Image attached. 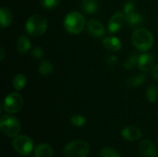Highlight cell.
Returning a JSON list of instances; mask_svg holds the SVG:
<instances>
[{
	"label": "cell",
	"mask_w": 158,
	"mask_h": 157,
	"mask_svg": "<svg viewBox=\"0 0 158 157\" xmlns=\"http://www.w3.org/2000/svg\"><path fill=\"white\" fill-rule=\"evenodd\" d=\"M157 142H158V139H157Z\"/></svg>",
	"instance_id": "obj_34"
},
{
	"label": "cell",
	"mask_w": 158,
	"mask_h": 157,
	"mask_svg": "<svg viewBox=\"0 0 158 157\" xmlns=\"http://www.w3.org/2000/svg\"><path fill=\"white\" fill-rule=\"evenodd\" d=\"M53 70L54 66L48 61H43L38 68V72L42 76H48L53 72Z\"/></svg>",
	"instance_id": "obj_22"
},
{
	"label": "cell",
	"mask_w": 158,
	"mask_h": 157,
	"mask_svg": "<svg viewBox=\"0 0 158 157\" xmlns=\"http://www.w3.org/2000/svg\"><path fill=\"white\" fill-rule=\"evenodd\" d=\"M147 77L145 74H136L134 76L130 77L127 81H126V85L129 88H136V87H140L142 85L144 84V82L146 81Z\"/></svg>",
	"instance_id": "obj_17"
},
{
	"label": "cell",
	"mask_w": 158,
	"mask_h": 157,
	"mask_svg": "<svg viewBox=\"0 0 158 157\" xmlns=\"http://www.w3.org/2000/svg\"><path fill=\"white\" fill-rule=\"evenodd\" d=\"M118 62V58L117 56L110 55V56H108V57L106 58V64H107L109 67L115 66Z\"/></svg>",
	"instance_id": "obj_29"
},
{
	"label": "cell",
	"mask_w": 158,
	"mask_h": 157,
	"mask_svg": "<svg viewBox=\"0 0 158 157\" xmlns=\"http://www.w3.org/2000/svg\"><path fill=\"white\" fill-rule=\"evenodd\" d=\"M152 75H153V78L156 79V81H158V64L156 65L152 70Z\"/></svg>",
	"instance_id": "obj_30"
},
{
	"label": "cell",
	"mask_w": 158,
	"mask_h": 157,
	"mask_svg": "<svg viewBox=\"0 0 158 157\" xmlns=\"http://www.w3.org/2000/svg\"><path fill=\"white\" fill-rule=\"evenodd\" d=\"M26 83H27L26 77L21 73L15 75L12 80V85H13L14 89L18 92L22 91L24 89V87L26 86Z\"/></svg>",
	"instance_id": "obj_20"
},
{
	"label": "cell",
	"mask_w": 158,
	"mask_h": 157,
	"mask_svg": "<svg viewBox=\"0 0 158 157\" xmlns=\"http://www.w3.org/2000/svg\"><path fill=\"white\" fill-rule=\"evenodd\" d=\"M126 22V15L124 12H116L108 21V31L111 33L118 31Z\"/></svg>",
	"instance_id": "obj_8"
},
{
	"label": "cell",
	"mask_w": 158,
	"mask_h": 157,
	"mask_svg": "<svg viewBox=\"0 0 158 157\" xmlns=\"http://www.w3.org/2000/svg\"><path fill=\"white\" fill-rule=\"evenodd\" d=\"M154 63H155V59L151 54L143 53V54L139 55V56H138L137 66H138L139 69L142 70L143 72H149V71L153 70V68L155 67Z\"/></svg>",
	"instance_id": "obj_10"
},
{
	"label": "cell",
	"mask_w": 158,
	"mask_h": 157,
	"mask_svg": "<svg viewBox=\"0 0 158 157\" xmlns=\"http://www.w3.org/2000/svg\"><path fill=\"white\" fill-rule=\"evenodd\" d=\"M131 42L136 49H138L139 51L146 52L153 47L155 39L150 31L144 28H139L133 31Z\"/></svg>",
	"instance_id": "obj_1"
},
{
	"label": "cell",
	"mask_w": 158,
	"mask_h": 157,
	"mask_svg": "<svg viewBox=\"0 0 158 157\" xmlns=\"http://www.w3.org/2000/svg\"><path fill=\"white\" fill-rule=\"evenodd\" d=\"M32 56L36 58V59H42L44 57V51L41 47L39 46H36L32 49V52H31Z\"/></svg>",
	"instance_id": "obj_28"
},
{
	"label": "cell",
	"mask_w": 158,
	"mask_h": 157,
	"mask_svg": "<svg viewBox=\"0 0 158 157\" xmlns=\"http://www.w3.org/2000/svg\"><path fill=\"white\" fill-rule=\"evenodd\" d=\"M60 3V0H41V5L44 9L51 10L56 8Z\"/></svg>",
	"instance_id": "obj_26"
},
{
	"label": "cell",
	"mask_w": 158,
	"mask_h": 157,
	"mask_svg": "<svg viewBox=\"0 0 158 157\" xmlns=\"http://www.w3.org/2000/svg\"><path fill=\"white\" fill-rule=\"evenodd\" d=\"M5 56H6V54H5L4 47H3V46H1V47H0V61H3V60H4Z\"/></svg>",
	"instance_id": "obj_31"
},
{
	"label": "cell",
	"mask_w": 158,
	"mask_h": 157,
	"mask_svg": "<svg viewBox=\"0 0 158 157\" xmlns=\"http://www.w3.org/2000/svg\"><path fill=\"white\" fill-rule=\"evenodd\" d=\"M121 136L124 140L132 142V141L139 140L143 136V132L140 129L136 127L128 126V127H125L121 130Z\"/></svg>",
	"instance_id": "obj_12"
},
{
	"label": "cell",
	"mask_w": 158,
	"mask_h": 157,
	"mask_svg": "<svg viewBox=\"0 0 158 157\" xmlns=\"http://www.w3.org/2000/svg\"><path fill=\"white\" fill-rule=\"evenodd\" d=\"M145 96L150 103H156L158 100V87L156 84H150L146 88Z\"/></svg>",
	"instance_id": "obj_21"
},
{
	"label": "cell",
	"mask_w": 158,
	"mask_h": 157,
	"mask_svg": "<svg viewBox=\"0 0 158 157\" xmlns=\"http://www.w3.org/2000/svg\"><path fill=\"white\" fill-rule=\"evenodd\" d=\"M135 11V4L132 1H128L123 5V12L125 15L131 14Z\"/></svg>",
	"instance_id": "obj_27"
},
{
	"label": "cell",
	"mask_w": 158,
	"mask_h": 157,
	"mask_svg": "<svg viewBox=\"0 0 158 157\" xmlns=\"http://www.w3.org/2000/svg\"><path fill=\"white\" fill-rule=\"evenodd\" d=\"M157 118H158V111H157Z\"/></svg>",
	"instance_id": "obj_32"
},
{
	"label": "cell",
	"mask_w": 158,
	"mask_h": 157,
	"mask_svg": "<svg viewBox=\"0 0 158 157\" xmlns=\"http://www.w3.org/2000/svg\"><path fill=\"white\" fill-rule=\"evenodd\" d=\"M102 43H103L105 48L110 52H118L122 48L121 41L115 36L106 37L103 40Z\"/></svg>",
	"instance_id": "obj_13"
},
{
	"label": "cell",
	"mask_w": 158,
	"mask_h": 157,
	"mask_svg": "<svg viewBox=\"0 0 158 157\" xmlns=\"http://www.w3.org/2000/svg\"><path fill=\"white\" fill-rule=\"evenodd\" d=\"M63 24L66 31L71 34H79L86 27L84 17L77 11H72L67 14L64 19Z\"/></svg>",
	"instance_id": "obj_2"
},
{
	"label": "cell",
	"mask_w": 158,
	"mask_h": 157,
	"mask_svg": "<svg viewBox=\"0 0 158 157\" xmlns=\"http://www.w3.org/2000/svg\"><path fill=\"white\" fill-rule=\"evenodd\" d=\"M53 148L48 143H40L34 150V157H53Z\"/></svg>",
	"instance_id": "obj_15"
},
{
	"label": "cell",
	"mask_w": 158,
	"mask_h": 157,
	"mask_svg": "<svg viewBox=\"0 0 158 157\" xmlns=\"http://www.w3.org/2000/svg\"><path fill=\"white\" fill-rule=\"evenodd\" d=\"M139 151L143 157H158V151L149 140H143L139 145Z\"/></svg>",
	"instance_id": "obj_11"
},
{
	"label": "cell",
	"mask_w": 158,
	"mask_h": 157,
	"mask_svg": "<svg viewBox=\"0 0 158 157\" xmlns=\"http://www.w3.org/2000/svg\"><path fill=\"white\" fill-rule=\"evenodd\" d=\"M81 6L87 14H95L99 9V4L97 0H82Z\"/></svg>",
	"instance_id": "obj_18"
},
{
	"label": "cell",
	"mask_w": 158,
	"mask_h": 157,
	"mask_svg": "<svg viewBox=\"0 0 158 157\" xmlns=\"http://www.w3.org/2000/svg\"><path fill=\"white\" fill-rule=\"evenodd\" d=\"M86 30L92 36L95 38H101L105 34V27L103 23L94 19L88 20L86 23Z\"/></svg>",
	"instance_id": "obj_9"
},
{
	"label": "cell",
	"mask_w": 158,
	"mask_h": 157,
	"mask_svg": "<svg viewBox=\"0 0 158 157\" xmlns=\"http://www.w3.org/2000/svg\"><path fill=\"white\" fill-rule=\"evenodd\" d=\"M157 30H158V22H157Z\"/></svg>",
	"instance_id": "obj_33"
},
{
	"label": "cell",
	"mask_w": 158,
	"mask_h": 157,
	"mask_svg": "<svg viewBox=\"0 0 158 157\" xmlns=\"http://www.w3.org/2000/svg\"><path fill=\"white\" fill-rule=\"evenodd\" d=\"M13 21L12 11L7 6H2L0 8V25L2 28H7Z\"/></svg>",
	"instance_id": "obj_14"
},
{
	"label": "cell",
	"mask_w": 158,
	"mask_h": 157,
	"mask_svg": "<svg viewBox=\"0 0 158 157\" xmlns=\"http://www.w3.org/2000/svg\"><path fill=\"white\" fill-rule=\"evenodd\" d=\"M144 21L143 16L140 14L139 12H132L131 14L126 15V22L131 26V27H137L141 24H143Z\"/></svg>",
	"instance_id": "obj_19"
},
{
	"label": "cell",
	"mask_w": 158,
	"mask_h": 157,
	"mask_svg": "<svg viewBox=\"0 0 158 157\" xmlns=\"http://www.w3.org/2000/svg\"><path fill=\"white\" fill-rule=\"evenodd\" d=\"M47 25V19L44 16L34 14L27 19L25 23V30L29 35L37 37L43 35L46 31Z\"/></svg>",
	"instance_id": "obj_3"
},
{
	"label": "cell",
	"mask_w": 158,
	"mask_h": 157,
	"mask_svg": "<svg viewBox=\"0 0 158 157\" xmlns=\"http://www.w3.org/2000/svg\"><path fill=\"white\" fill-rule=\"evenodd\" d=\"M70 123L72 126H75V127H82L85 125L86 123V118L81 116V115H76V116H73L71 118H70Z\"/></svg>",
	"instance_id": "obj_24"
},
{
	"label": "cell",
	"mask_w": 158,
	"mask_h": 157,
	"mask_svg": "<svg viewBox=\"0 0 158 157\" xmlns=\"http://www.w3.org/2000/svg\"><path fill=\"white\" fill-rule=\"evenodd\" d=\"M100 157H120L117 151L110 147H105L100 150Z\"/></svg>",
	"instance_id": "obj_25"
},
{
	"label": "cell",
	"mask_w": 158,
	"mask_h": 157,
	"mask_svg": "<svg viewBox=\"0 0 158 157\" xmlns=\"http://www.w3.org/2000/svg\"><path fill=\"white\" fill-rule=\"evenodd\" d=\"M0 128L2 132L8 137H16L21 130L19 121L11 115H5L1 118Z\"/></svg>",
	"instance_id": "obj_5"
},
{
	"label": "cell",
	"mask_w": 158,
	"mask_h": 157,
	"mask_svg": "<svg viewBox=\"0 0 158 157\" xmlns=\"http://www.w3.org/2000/svg\"><path fill=\"white\" fill-rule=\"evenodd\" d=\"M12 147L19 155H29L33 150V142L26 135H18L12 141Z\"/></svg>",
	"instance_id": "obj_6"
},
{
	"label": "cell",
	"mask_w": 158,
	"mask_h": 157,
	"mask_svg": "<svg viewBox=\"0 0 158 157\" xmlns=\"http://www.w3.org/2000/svg\"><path fill=\"white\" fill-rule=\"evenodd\" d=\"M31 41L27 36L25 35L19 36L17 40V50L19 54L25 55L26 53L29 52V50L31 49Z\"/></svg>",
	"instance_id": "obj_16"
},
{
	"label": "cell",
	"mask_w": 158,
	"mask_h": 157,
	"mask_svg": "<svg viewBox=\"0 0 158 157\" xmlns=\"http://www.w3.org/2000/svg\"><path fill=\"white\" fill-rule=\"evenodd\" d=\"M23 106V98L19 93H11L6 96L3 108L8 114H15L21 110Z\"/></svg>",
	"instance_id": "obj_7"
},
{
	"label": "cell",
	"mask_w": 158,
	"mask_h": 157,
	"mask_svg": "<svg viewBox=\"0 0 158 157\" xmlns=\"http://www.w3.org/2000/svg\"><path fill=\"white\" fill-rule=\"evenodd\" d=\"M138 56L139 55H137L136 53H132L123 63V67L126 69H131L135 65H137L138 63Z\"/></svg>",
	"instance_id": "obj_23"
},
{
	"label": "cell",
	"mask_w": 158,
	"mask_h": 157,
	"mask_svg": "<svg viewBox=\"0 0 158 157\" xmlns=\"http://www.w3.org/2000/svg\"><path fill=\"white\" fill-rule=\"evenodd\" d=\"M89 144L84 141H72L64 147L63 154L65 157H86L89 155Z\"/></svg>",
	"instance_id": "obj_4"
}]
</instances>
